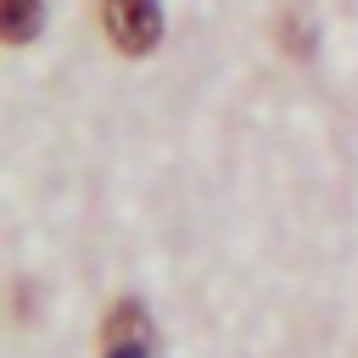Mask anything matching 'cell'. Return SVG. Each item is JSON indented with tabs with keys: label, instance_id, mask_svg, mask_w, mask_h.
<instances>
[{
	"label": "cell",
	"instance_id": "6da1fadb",
	"mask_svg": "<svg viewBox=\"0 0 358 358\" xmlns=\"http://www.w3.org/2000/svg\"><path fill=\"white\" fill-rule=\"evenodd\" d=\"M101 28L123 56H145L162 39V11L157 0H101Z\"/></svg>",
	"mask_w": 358,
	"mask_h": 358
},
{
	"label": "cell",
	"instance_id": "7a4b0ae2",
	"mask_svg": "<svg viewBox=\"0 0 358 358\" xmlns=\"http://www.w3.org/2000/svg\"><path fill=\"white\" fill-rule=\"evenodd\" d=\"M101 358H151V324L140 302H117L101 324Z\"/></svg>",
	"mask_w": 358,
	"mask_h": 358
},
{
	"label": "cell",
	"instance_id": "3957f363",
	"mask_svg": "<svg viewBox=\"0 0 358 358\" xmlns=\"http://www.w3.org/2000/svg\"><path fill=\"white\" fill-rule=\"evenodd\" d=\"M39 22H45V6L39 0H0V34L11 45H28L39 34Z\"/></svg>",
	"mask_w": 358,
	"mask_h": 358
}]
</instances>
